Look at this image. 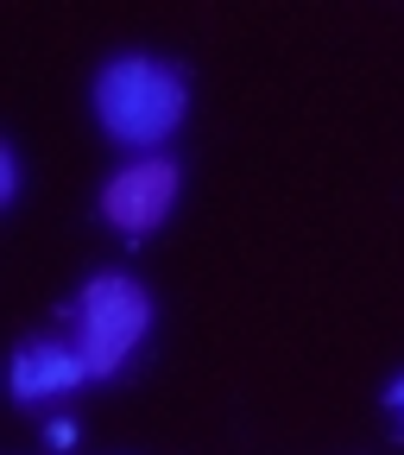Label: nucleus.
Segmentation results:
<instances>
[{
  "mask_svg": "<svg viewBox=\"0 0 404 455\" xmlns=\"http://www.w3.org/2000/svg\"><path fill=\"white\" fill-rule=\"evenodd\" d=\"M13 196H20V152L0 146V203H13Z\"/></svg>",
  "mask_w": 404,
  "mask_h": 455,
  "instance_id": "obj_5",
  "label": "nucleus"
},
{
  "mask_svg": "<svg viewBox=\"0 0 404 455\" xmlns=\"http://www.w3.org/2000/svg\"><path fill=\"white\" fill-rule=\"evenodd\" d=\"M70 316H76V348L89 361V379H114L152 329V291L127 272H95L83 298L70 304Z\"/></svg>",
  "mask_w": 404,
  "mask_h": 455,
  "instance_id": "obj_2",
  "label": "nucleus"
},
{
  "mask_svg": "<svg viewBox=\"0 0 404 455\" xmlns=\"http://www.w3.org/2000/svg\"><path fill=\"white\" fill-rule=\"evenodd\" d=\"M184 108H190V76L170 57L127 51L114 64H101V76H95V121L114 146H133V152L164 146L178 133Z\"/></svg>",
  "mask_w": 404,
  "mask_h": 455,
  "instance_id": "obj_1",
  "label": "nucleus"
},
{
  "mask_svg": "<svg viewBox=\"0 0 404 455\" xmlns=\"http://www.w3.org/2000/svg\"><path fill=\"white\" fill-rule=\"evenodd\" d=\"M178 164L170 158H133L127 171H114L101 190V221H114L121 235H152V228L178 209Z\"/></svg>",
  "mask_w": 404,
  "mask_h": 455,
  "instance_id": "obj_3",
  "label": "nucleus"
},
{
  "mask_svg": "<svg viewBox=\"0 0 404 455\" xmlns=\"http://www.w3.org/2000/svg\"><path fill=\"white\" fill-rule=\"evenodd\" d=\"M44 443H51V449H70V443H76V424H64V418H57V424L44 430Z\"/></svg>",
  "mask_w": 404,
  "mask_h": 455,
  "instance_id": "obj_6",
  "label": "nucleus"
},
{
  "mask_svg": "<svg viewBox=\"0 0 404 455\" xmlns=\"http://www.w3.org/2000/svg\"><path fill=\"white\" fill-rule=\"evenodd\" d=\"M89 379L83 348H64V341H26L13 355V398H57Z\"/></svg>",
  "mask_w": 404,
  "mask_h": 455,
  "instance_id": "obj_4",
  "label": "nucleus"
},
{
  "mask_svg": "<svg viewBox=\"0 0 404 455\" xmlns=\"http://www.w3.org/2000/svg\"><path fill=\"white\" fill-rule=\"evenodd\" d=\"M385 405H392V411H398V430H404V373H398V379H392V386H385Z\"/></svg>",
  "mask_w": 404,
  "mask_h": 455,
  "instance_id": "obj_7",
  "label": "nucleus"
}]
</instances>
